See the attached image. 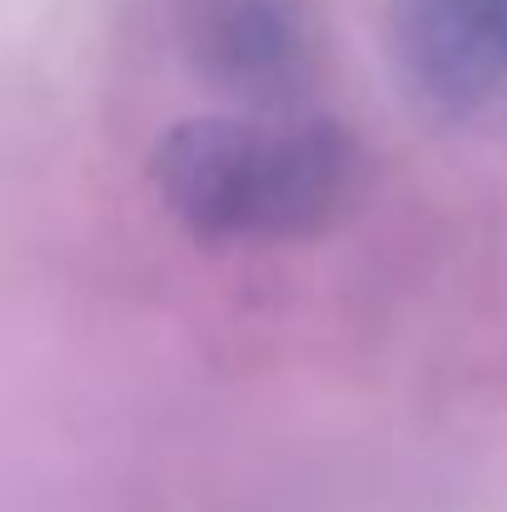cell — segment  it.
Returning <instances> with one entry per match:
<instances>
[{
    "mask_svg": "<svg viewBox=\"0 0 507 512\" xmlns=\"http://www.w3.org/2000/svg\"><path fill=\"white\" fill-rule=\"evenodd\" d=\"M393 55L433 120L507 140V0H393Z\"/></svg>",
    "mask_w": 507,
    "mask_h": 512,
    "instance_id": "obj_3",
    "label": "cell"
},
{
    "mask_svg": "<svg viewBox=\"0 0 507 512\" xmlns=\"http://www.w3.org/2000/svg\"><path fill=\"white\" fill-rule=\"evenodd\" d=\"M155 184L204 244H304L358 209L363 145L329 115H199L155 145Z\"/></svg>",
    "mask_w": 507,
    "mask_h": 512,
    "instance_id": "obj_1",
    "label": "cell"
},
{
    "mask_svg": "<svg viewBox=\"0 0 507 512\" xmlns=\"http://www.w3.org/2000/svg\"><path fill=\"white\" fill-rule=\"evenodd\" d=\"M179 45L194 75L244 115H294L324 55L309 0H184Z\"/></svg>",
    "mask_w": 507,
    "mask_h": 512,
    "instance_id": "obj_2",
    "label": "cell"
}]
</instances>
